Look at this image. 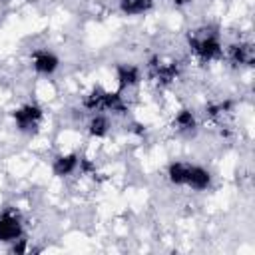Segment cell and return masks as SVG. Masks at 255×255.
<instances>
[{
    "mask_svg": "<svg viewBox=\"0 0 255 255\" xmlns=\"http://www.w3.org/2000/svg\"><path fill=\"white\" fill-rule=\"evenodd\" d=\"M104 94H106L104 88H100V86L92 88V92L84 98V108L90 110V112H102V100H104Z\"/></svg>",
    "mask_w": 255,
    "mask_h": 255,
    "instance_id": "7c38bea8",
    "label": "cell"
},
{
    "mask_svg": "<svg viewBox=\"0 0 255 255\" xmlns=\"http://www.w3.org/2000/svg\"><path fill=\"white\" fill-rule=\"evenodd\" d=\"M147 72H149V78L159 84V86H167L171 84L177 74H179V66L177 62H171V60H161L159 56L151 58L149 64H147Z\"/></svg>",
    "mask_w": 255,
    "mask_h": 255,
    "instance_id": "3957f363",
    "label": "cell"
},
{
    "mask_svg": "<svg viewBox=\"0 0 255 255\" xmlns=\"http://www.w3.org/2000/svg\"><path fill=\"white\" fill-rule=\"evenodd\" d=\"M102 110L110 114H124L126 112V102L120 92H106L102 100Z\"/></svg>",
    "mask_w": 255,
    "mask_h": 255,
    "instance_id": "8fae6325",
    "label": "cell"
},
{
    "mask_svg": "<svg viewBox=\"0 0 255 255\" xmlns=\"http://www.w3.org/2000/svg\"><path fill=\"white\" fill-rule=\"evenodd\" d=\"M227 58H229V62L233 66H245V68H249L255 62V48L249 42L231 44L227 48Z\"/></svg>",
    "mask_w": 255,
    "mask_h": 255,
    "instance_id": "8992f818",
    "label": "cell"
},
{
    "mask_svg": "<svg viewBox=\"0 0 255 255\" xmlns=\"http://www.w3.org/2000/svg\"><path fill=\"white\" fill-rule=\"evenodd\" d=\"M116 74H118V86H120V90L131 88V86H135L141 80L139 68H135L133 64H118Z\"/></svg>",
    "mask_w": 255,
    "mask_h": 255,
    "instance_id": "9c48e42d",
    "label": "cell"
},
{
    "mask_svg": "<svg viewBox=\"0 0 255 255\" xmlns=\"http://www.w3.org/2000/svg\"><path fill=\"white\" fill-rule=\"evenodd\" d=\"M173 124H175V128L179 129V131H193L195 129V116L189 112V110H179L177 114H175V120H173Z\"/></svg>",
    "mask_w": 255,
    "mask_h": 255,
    "instance_id": "4fadbf2b",
    "label": "cell"
},
{
    "mask_svg": "<svg viewBox=\"0 0 255 255\" xmlns=\"http://www.w3.org/2000/svg\"><path fill=\"white\" fill-rule=\"evenodd\" d=\"M80 167V157L76 153H64V155H58L52 163V171L54 175L58 177H66L70 173H74L76 169Z\"/></svg>",
    "mask_w": 255,
    "mask_h": 255,
    "instance_id": "ba28073f",
    "label": "cell"
},
{
    "mask_svg": "<svg viewBox=\"0 0 255 255\" xmlns=\"http://www.w3.org/2000/svg\"><path fill=\"white\" fill-rule=\"evenodd\" d=\"M42 108L36 106V104H24L20 106L16 112H14V124L20 131H26V133H34L38 128H40V122H42Z\"/></svg>",
    "mask_w": 255,
    "mask_h": 255,
    "instance_id": "277c9868",
    "label": "cell"
},
{
    "mask_svg": "<svg viewBox=\"0 0 255 255\" xmlns=\"http://www.w3.org/2000/svg\"><path fill=\"white\" fill-rule=\"evenodd\" d=\"M58 58H56V54H52V52H48V50H36L34 54H32V66H34V70L38 72V74H42V76H50V74H54L56 70H58Z\"/></svg>",
    "mask_w": 255,
    "mask_h": 255,
    "instance_id": "52a82bcc",
    "label": "cell"
},
{
    "mask_svg": "<svg viewBox=\"0 0 255 255\" xmlns=\"http://www.w3.org/2000/svg\"><path fill=\"white\" fill-rule=\"evenodd\" d=\"M167 177L171 183L175 185H185L191 187L195 191L207 189L211 185V173L201 167V165H193L187 161H173L167 167Z\"/></svg>",
    "mask_w": 255,
    "mask_h": 255,
    "instance_id": "6da1fadb",
    "label": "cell"
},
{
    "mask_svg": "<svg viewBox=\"0 0 255 255\" xmlns=\"http://www.w3.org/2000/svg\"><path fill=\"white\" fill-rule=\"evenodd\" d=\"M153 6V0H120V10L128 16H139L149 12Z\"/></svg>",
    "mask_w": 255,
    "mask_h": 255,
    "instance_id": "30bf717a",
    "label": "cell"
},
{
    "mask_svg": "<svg viewBox=\"0 0 255 255\" xmlns=\"http://www.w3.org/2000/svg\"><path fill=\"white\" fill-rule=\"evenodd\" d=\"M189 48L191 52L201 60V62H211L221 58L223 48L219 42V36L213 28H197L193 32H189Z\"/></svg>",
    "mask_w": 255,
    "mask_h": 255,
    "instance_id": "7a4b0ae2",
    "label": "cell"
},
{
    "mask_svg": "<svg viewBox=\"0 0 255 255\" xmlns=\"http://www.w3.org/2000/svg\"><path fill=\"white\" fill-rule=\"evenodd\" d=\"M108 129H110V122H108V118L106 116H94L92 120H90V124H88V131H90V135H94V137H104L106 133H108Z\"/></svg>",
    "mask_w": 255,
    "mask_h": 255,
    "instance_id": "5bb4252c",
    "label": "cell"
},
{
    "mask_svg": "<svg viewBox=\"0 0 255 255\" xmlns=\"http://www.w3.org/2000/svg\"><path fill=\"white\" fill-rule=\"evenodd\" d=\"M22 237V221L18 213L4 211L0 215V241L2 243H14Z\"/></svg>",
    "mask_w": 255,
    "mask_h": 255,
    "instance_id": "5b68a950",
    "label": "cell"
}]
</instances>
